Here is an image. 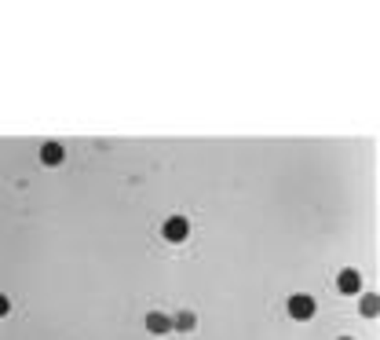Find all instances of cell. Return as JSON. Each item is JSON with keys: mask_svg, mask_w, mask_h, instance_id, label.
<instances>
[{"mask_svg": "<svg viewBox=\"0 0 380 340\" xmlns=\"http://www.w3.org/2000/svg\"><path fill=\"white\" fill-rule=\"evenodd\" d=\"M285 311H289L292 322H311L314 311H319V304H314V296H307V293H292L285 300Z\"/></svg>", "mask_w": 380, "mask_h": 340, "instance_id": "obj_1", "label": "cell"}, {"mask_svg": "<svg viewBox=\"0 0 380 340\" xmlns=\"http://www.w3.org/2000/svg\"><path fill=\"white\" fill-rule=\"evenodd\" d=\"M161 238L172 242V245L186 242V238H190V220H186V216H168V220L161 223Z\"/></svg>", "mask_w": 380, "mask_h": 340, "instance_id": "obj_2", "label": "cell"}, {"mask_svg": "<svg viewBox=\"0 0 380 340\" xmlns=\"http://www.w3.org/2000/svg\"><path fill=\"white\" fill-rule=\"evenodd\" d=\"M336 289L348 293V296L362 293V274H358L355 267H340V271H336Z\"/></svg>", "mask_w": 380, "mask_h": 340, "instance_id": "obj_3", "label": "cell"}, {"mask_svg": "<svg viewBox=\"0 0 380 340\" xmlns=\"http://www.w3.org/2000/svg\"><path fill=\"white\" fill-rule=\"evenodd\" d=\"M143 326H146L150 336H168V333H172V318H168L165 311H150L143 318Z\"/></svg>", "mask_w": 380, "mask_h": 340, "instance_id": "obj_4", "label": "cell"}, {"mask_svg": "<svg viewBox=\"0 0 380 340\" xmlns=\"http://www.w3.org/2000/svg\"><path fill=\"white\" fill-rule=\"evenodd\" d=\"M40 161H44L48 168H59L62 161H66V146L55 143V139H48L44 146H40Z\"/></svg>", "mask_w": 380, "mask_h": 340, "instance_id": "obj_5", "label": "cell"}, {"mask_svg": "<svg viewBox=\"0 0 380 340\" xmlns=\"http://www.w3.org/2000/svg\"><path fill=\"white\" fill-rule=\"evenodd\" d=\"M376 311H380V296L366 293L362 300H358V315H362V318H376Z\"/></svg>", "mask_w": 380, "mask_h": 340, "instance_id": "obj_6", "label": "cell"}, {"mask_svg": "<svg viewBox=\"0 0 380 340\" xmlns=\"http://www.w3.org/2000/svg\"><path fill=\"white\" fill-rule=\"evenodd\" d=\"M194 326H198V318L190 315V311H179V315L172 318V329H176V333H190Z\"/></svg>", "mask_w": 380, "mask_h": 340, "instance_id": "obj_7", "label": "cell"}, {"mask_svg": "<svg viewBox=\"0 0 380 340\" xmlns=\"http://www.w3.org/2000/svg\"><path fill=\"white\" fill-rule=\"evenodd\" d=\"M8 311H11V300H8L4 293H0V318H8Z\"/></svg>", "mask_w": 380, "mask_h": 340, "instance_id": "obj_8", "label": "cell"}, {"mask_svg": "<svg viewBox=\"0 0 380 340\" xmlns=\"http://www.w3.org/2000/svg\"><path fill=\"white\" fill-rule=\"evenodd\" d=\"M336 340H351V336H336Z\"/></svg>", "mask_w": 380, "mask_h": 340, "instance_id": "obj_9", "label": "cell"}]
</instances>
